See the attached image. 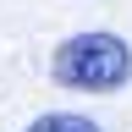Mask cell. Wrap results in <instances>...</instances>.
Listing matches in <instances>:
<instances>
[{"instance_id": "cell-1", "label": "cell", "mask_w": 132, "mask_h": 132, "mask_svg": "<svg viewBox=\"0 0 132 132\" xmlns=\"http://www.w3.org/2000/svg\"><path fill=\"white\" fill-rule=\"evenodd\" d=\"M50 82L72 88V94H116L132 82V44L110 28L72 33L50 55Z\"/></svg>"}, {"instance_id": "cell-2", "label": "cell", "mask_w": 132, "mask_h": 132, "mask_svg": "<svg viewBox=\"0 0 132 132\" xmlns=\"http://www.w3.org/2000/svg\"><path fill=\"white\" fill-rule=\"evenodd\" d=\"M22 132H99V121H88V116H77V110H44V116H33Z\"/></svg>"}]
</instances>
